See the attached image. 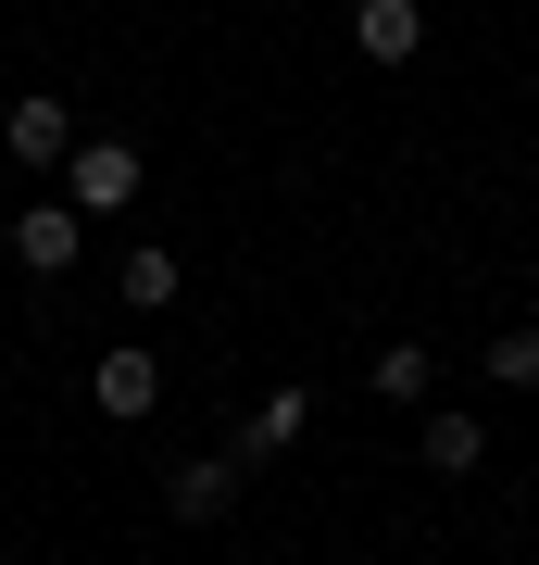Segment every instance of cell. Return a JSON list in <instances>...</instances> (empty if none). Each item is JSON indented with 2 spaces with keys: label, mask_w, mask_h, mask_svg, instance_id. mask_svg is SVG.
Returning a JSON list of instances; mask_svg holds the SVG:
<instances>
[{
  "label": "cell",
  "mask_w": 539,
  "mask_h": 565,
  "mask_svg": "<svg viewBox=\"0 0 539 565\" xmlns=\"http://www.w3.org/2000/svg\"><path fill=\"white\" fill-rule=\"evenodd\" d=\"M63 202L76 214H126L139 202V139H76L63 151Z\"/></svg>",
  "instance_id": "1"
},
{
  "label": "cell",
  "mask_w": 539,
  "mask_h": 565,
  "mask_svg": "<svg viewBox=\"0 0 539 565\" xmlns=\"http://www.w3.org/2000/svg\"><path fill=\"white\" fill-rule=\"evenodd\" d=\"M239 490H251L239 452H188L176 478H163V515H176V527H226V515H239Z\"/></svg>",
  "instance_id": "2"
},
{
  "label": "cell",
  "mask_w": 539,
  "mask_h": 565,
  "mask_svg": "<svg viewBox=\"0 0 539 565\" xmlns=\"http://www.w3.org/2000/svg\"><path fill=\"white\" fill-rule=\"evenodd\" d=\"M0 151H13L25 177H63V151H76V114H63V88H25V102L0 114Z\"/></svg>",
  "instance_id": "3"
},
{
  "label": "cell",
  "mask_w": 539,
  "mask_h": 565,
  "mask_svg": "<svg viewBox=\"0 0 539 565\" xmlns=\"http://www.w3.org/2000/svg\"><path fill=\"white\" fill-rule=\"evenodd\" d=\"M76 252H88V214L76 202H25L13 214V264H25V277H76Z\"/></svg>",
  "instance_id": "4"
},
{
  "label": "cell",
  "mask_w": 539,
  "mask_h": 565,
  "mask_svg": "<svg viewBox=\"0 0 539 565\" xmlns=\"http://www.w3.org/2000/svg\"><path fill=\"white\" fill-rule=\"evenodd\" d=\"M88 403L114 415V427H139V415L163 403V364H151L139 340H126V352H100V364H88Z\"/></svg>",
  "instance_id": "5"
},
{
  "label": "cell",
  "mask_w": 539,
  "mask_h": 565,
  "mask_svg": "<svg viewBox=\"0 0 539 565\" xmlns=\"http://www.w3.org/2000/svg\"><path fill=\"white\" fill-rule=\"evenodd\" d=\"M414 452H427V478H477V465H489V427L464 415V403H427L414 415Z\"/></svg>",
  "instance_id": "6"
},
{
  "label": "cell",
  "mask_w": 539,
  "mask_h": 565,
  "mask_svg": "<svg viewBox=\"0 0 539 565\" xmlns=\"http://www.w3.org/2000/svg\"><path fill=\"white\" fill-rule=\"evenodd\" d=\"M352 51L364 63H414L427 51V0H352Z\"/></svg>",
  "instance_id": "7"
},
{
  "label": "cell",
  "mask_w": 539,
  "mask_h": 565,
  "mask_svg": "<svg viewBox=\"0 0 539 565\" xmlns=\"http://www.w3.org/2000/svg\"><path fill=\"white\" fill-rule=\"evenodd\" d=\"M301 427H314V390H263V403H251V427H239L226 452H239V465H277Z\"/></svg>",
  "instance_id": "8"
},
{
  "label": "cell",
  "mask_w": 539,
  "mask_h": 565,
  "mask_svg": "<svg viewBox=\"0 0 539 565\" xmlns=\"http://www.w3.org/2000/svg\"><path fill=\"white\" fill-rule=\"evenodd\" d=\"M377 403H401V415L440 403V364H427V340H389V352H377Z\"/></svg>",
  "instance_id": "9"
},
{
  "label": "cell",
  "mask_w": 539,
  "mask_h": 565,
  "mask_svg": "<svg viewBox=\"0 0 539 565\" xmlns=\"http://www.w3.org/2000/svg\"><path fill=\"white\" fill-rule=\"evenodd\" d=\"M126 302H139V315H163V302H188V277H176V252H163V239H139V252H126Z\"/></svg>",
  "instance_id": "10"
},
{
  "label": "cell",
  "mask_w": 539,
  "mask_h": 565,
  "mask_svg": "<svg viewBox=\"0 0 539 565\" xmlns=\"http://www.w3.org/2000/svg\"><path fill=\"white\" fill-rule=\"evenodd\" d=\"M489 377L502 390H539V327H502V340H489Z\"/></svg>",
  "instance_id": "11"
}]
</instances>
